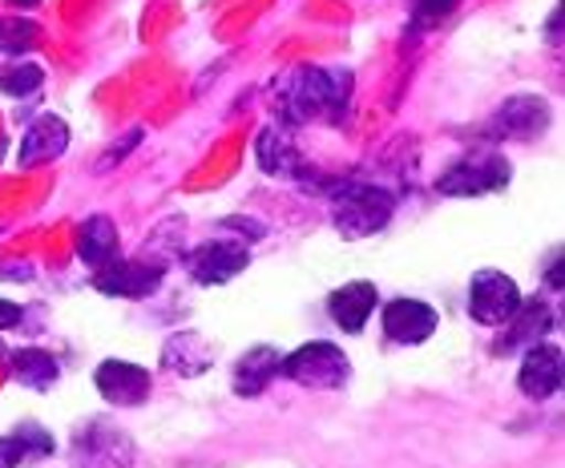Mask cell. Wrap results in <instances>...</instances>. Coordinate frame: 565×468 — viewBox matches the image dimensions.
<instances>
[{"instance_id":"cell-27","label":"cell","mask_w":565,"mask_h":468,"mask_svg":"<svg viewBox=\"0 0 565 468\" xmlns=\"http://www.w3.org/2000/svg\"><path fill=\"white\" fill-rule=\"evenodd\" d=\"M550 287L562 291V255H554V263H550Z\"/></svg>"},{"instance_id":"cell-15","label":"cell","mask_w":565,"mask_h":468,"mask_svg":"<svg viewBox=\"0 0 565 468\" xmlns=\"http://www.w3.org/2000/svg\"><path fill=\"white\" fill-rule=\"evenodd\" d=\"M255 162H259L263 174L271 178H303V153L295 150L287 129H263L259 138H255Z\"/></svg>"},{"instance_id":"cell-21","label":"cell","mask_w":565,"mask_h":468,"mask_svg":"<svg viewBox=\"0 0 565 468\" xmlns=\"http://www.w3.org/2000/svg\"><path fill=\"white\" fill-rule=\"evenodd\" d=\"M53 453V436L41 433L36 424H21L17 433L0 436V468H21V460L49 457Z\"/></svg>"},{"instance_id":"cell-16","label":"cell","mask_w":565,"mask_h":468,"mask_svg":"<svg viewBox=\"0 0 565 468\" xmlns=\"http://www.w3.org/2000/svg\"><path fill=\"white\" fill-rule=\"evenodd\" d=\"M162 363H166V372H174V375H202V372H211L214 348L202 340L199 331H178L174 340L166 343Z\"/></svg>"},{"instance_id":"cell-25","label":"cell","mask_w":565,"mask_h":468,"mask_svg":"<svg viewBox=\"0 0 565 468\" xmlns=\"http://www.w3.org/2000/svg\"><path fill=\"white\" fill-rule=\"evenodd\" d=\"M24 319V311H21V304H9V299H0V331H9V328H17Z\"/></svg>"},{"instance_id":"cell-23","label":"cell","mask_w":565,"mask_h":468,"mask_svg":"<svg viewBox=\"0 0 565 468\" xmlns=\"http://www.w3.org/2000/svg\"><path fill=\"white\" fill-rule=\"evenodd\" d=\"M41 82H45V70H41V65H9V70L0 73V89L17 97L41 89Z\"/></svg>"},{"instance_id":"cell-20","label":"cell","mask_w":565,"mask_h":468,"mask_svg":"<svg viewBox=\"0 0 565 468\" xmlns=\"http://www.w3.org/2000/svg\"><path fill=\"white\" fill-rule=\"evenodd\" d=\"M550 323H554L550 304L545 299H530V304L518 307V316L509 323V336L501 340V348H533V343H545V328Z\"/></svg>"},{"instance_id":"cell-13","label":"cell","mask_w":565,"mask_h":468,"mask_svg":"<svg viewBox=\"0 0 565 468\" xmlns=\"http://www.w3.org/2000/svg\"><path fill=\"white\" fill-rule=\"evenodd\" d=\"M70 146V126H65V117L57 114H41L33 126L24 129L21 138V153H17V162L21 166H41V162H53L61 158Z\"/></svg>"},{"instance_id":"cell-26","label":"cell","mask_w":565,"mask_h":468,"mask_svg":"<svg viewBox=\"0 0 565 468\" xmlns=\"http://www.w3.org/2000/svg\"><path fill=\"white\" fill-rule=\"evenodd\" d=\"M545 33H550V45H562V9L550 12V29Z\"/></svg>"},{"instance_id":"cell-14","label":"cell","mask_w":565,"mask_h":468,"mask_svg":"<svg viewBox=\"0 0 565 468\" xmlns=\"http://www.w3.org/2000/svg\"><path fill=\"white\" fill-rule=\"evenodd\" d=\"M380 295L372 283L355 279L348 283V287H340V291L328 299V311L331 319H335V328H343L348 336H355V331H364V323L372 319V311H376Z\"/></svg>"},{"instance_id":"cell-9","label":"cell","mask_w":565,"mask_h":468,"mask_svg":"<svg viewBox=\"0 0 565 468\" xmlns=\"http://www.w3.org/2000/svg\"><path fill=\"white\" fill-rule=\"evenodd\" d=\"M562 375H565L562 348H554V343H533V348L525 351V360H521L518 387L530 400H550V396H557Z\"/></svg>"},{"instance_id":"cell-8","label":"cell","mask_w":565,"mask_h":468,"mask_svg":"<svg viewBox=\"0 0 565 468\" xmlns=\"http://www.w3.org/2000/svg\"><path fill=\"white\" fill-rule=\"evenodd\" d=\"M166 279L162 263H146V258H130V263H106L97 267L94 287L102 295H114V299H146V295Z\"/></svg>"},{"instance_id":"cell-28","label":"cell","mask_w":565,"mask_h":468,"mask_svg":"<svg viewBox=\"0 0 565 468\" xmlns=\"http://www.w3.org/2000/svg\"><path fill=\"white\" fill-rule=\"evenodd\" d=\"M9 4H12V9H33L36 0H9Z\"/></svg>"},{"instance_id":"cell-10","label":"cell","mask_w":565,"mask_h":468,"mask_svg":"<svg viewBox=\"0 0 565 468\" xmlns=\"http://www.w3.org/2000/svg\"><path fill=\"white\" fill-rule=\"evenodd\" d=\"M94 384L109 404L134 408V404H141L146 392H150V372H146L141 363H130V360H106L102 368H97Z\"/></svg>"},{"instance_id":"cell-4","label":"cell","mask_w":565,"mask_h":468,"mask_svg":"<svg viewBox=\"0 0 565 468\" xmlns=\"http://www.w3.org/2000/svg\"><path fill=\"white\" fill-rule=\"evenodd\" d=\"M279 375H287V380H295V384H303V387H340V384H348L352 368H348V355H343L335 343L316 340V343L295 348L291 355H282Z\"/></svg>"},{"instance_id":"cell-17","label":"cell","mask_w":565,"mask_h":468,"mask_svg":"<svg viewBox=\"0 0 565 468\" xmlns=\"http://www.w3.org/2000/svg\"><path fill=\"white\" fill-rule=\"evenodd\" d=\"M279 363L282 355L275 348H250L243 360L235 363V392L238 396H263L267 387H271V380L279 375Z\"/></svg>"},{"instance_id":"cell-18","label":"cell","mask_w":565,"mask_h":468,"mask_svg":"<svg viewBox=\"0 0 565 468\" xmlns=\"http://www.w3.org/2000/svg\"><path fill=\"white\" fill-rule=\"evenodd\" d=\"M77 255L85 267H106L118 255V226L106 214H94L77 226Z\"/></svg>"},{"instance_id":"cell-29","label":"cell","mask_w":565,"mask_h":468,"mask_svg":"<svg viewBox=\"0 0 565 468\" xmlns=\"http://www.w3.org/2000/svg\"><path fill=\"white\" fill-rule=\"evenodd\" d=\"M0 351H4V348H0Z\"/></svg>"},{"instance_id":"cell-24","label":"cell","mask_w":565,"mask_h":468,"mask_svg":"<svg viewBox=\"0 0 565 468\" xmlns=\"http://www.w3.org/2000/svg\"><path fill=\"white\" fill-rule=\"evenodd\" d=\"M457 0H416V29H428V24H440L452 12Z\"/></svg>"},{"instance_id":"cell-11","label":"cell","mask_w":565,"mask_h":468,"mask_svg":"<svg viewBox=\"0 0 565 468\" xmlns=\"http://www.w3.org/2000/svg\"><path fill=\"white\" fill-rule=\"evenodd\" d=\"M545 121H550V106H545V97H533V94H521V97H509L505 106L497 109V117L489 121V134L493 138H533V134H542Z\"/></svg>"},{"instance_id":"cell-6","label":"cell","mask_w":565,"mask_h":468,"mask_svg":"<svg viewBox=\"0 0 565 468\" xmlns=\"http://www.w3.org/2000/svg\"><path fill=\"white\" fill-rule=\"evenodd\" d=\"M134 445L121 428L94 421L73 436V468H130Z\"/></svg>"},{"instance_id":"cell-1","label":"cell","mask_w":565,"mask_h":468,"mask_svg":"<svg viewBox=\"0 0 565 468\" xmlns=\"http://www.w3.org/2000/svg\"><path fill=\"white\" fill-rule=\"evenodd\" d=\"M348 102H352V73L343 70H295L275 82V114L287 126L340 121Z\"/></svg>"},{"instance_id":"cell-7","label":"cell","mask_w":565,"mask_h":468,"mask_svg":"<svg viewBox=\"0 0 565 468\" xmlns=\"http://www.w3.org/2000/svg\"><path fill=\"white\" fill-rule=\"evenodd\" d=\"M247 243H235V238H211V243H202L199 251H190L186 267L190 275H194V283H202V287H218V283H231L238 275V270L247 267Z\"/></svg>"},{"instance_id":"cell-22","label":"cell","mask_w":565,"mask_h":468,"mask_svg":"<svg viewBox=\"0 0 565 468\" xmlns=\"http://www.w3.org/2000/svg\"><path fill=\"white\" fill-rule=\"evenodd\" d=\"M41 45V24L29 17H0V49L4 53H29Z\"/></svg>"},{"instance_id":"cell-19","label":"cell","mask_w":565,"mask_h":468,"mask_svg":"<svg viewBox=\"0 0 565 468\" xmlns=\"http://www.w3.org/2000/svg\"><path fill=\"white\" fill-rule=\"evenodd\" d=\"M9 375L33 392H49L57 384V360L41 348H17L9 351Z\"/></svg>"},{"instance_id":"cell-12","label":"cell","mask_w":565,"mask_h":468,"mask_svg":"<svg viewBox=\"0 0 565 468\" xmlns=\"http://www.w3.org/2000/svg\"><path fill=\"white\" fill-rule=\"evenodd\" d=\"M436 311L420 299H392L384 304V331H388L392 343H404V348H413V343H424L428 336L436 331Z\"/></svg>"},{"instance_id":"cell-3","label":"cell","mask_w":565,"mask_h":468,"mask_svg":"<svg viewBox=\"0 0 565 468\" xmlns=\"http://www.w3.org/2000/svg\"><path fill=\"white\" fill-rule=\"evenodd\" d=\"M509 174H513V170H509V162L497 150H472L436 178V190H440V194H452V199L493 194V190L505 187Z\"/></svg>"},{"instance_id":"cell-2","label":"cell","mask_w":565,"mask_h":468,"mask_svg":"<svg viewBox=\"0 0 565 468\" xmlns=\"http://www.w3.org/2000/svg\"><path fill=\"white\" fill-rule=\"evenodd\" d=\"M392 211H396V199L392 190L384 187H367V182H343L335 194H331V223L340 226V234L348 238H367L376 234L380 226H388Z\"/></svg>"},{"instance_id":"cell-5","label":"cell","mask_w":565,"mask_h":468,"mask_svg":"<svg viewBox=\"0 0 565 468\" xmlns=\"http://www.w3.org/2000/svg\"><path fill=\"white\" fill-rule=\"evenodd\" d=\"M521 304H525V299H521V287L509 279V275H501V270H477V275H472L469 316L477 319V323H489V328L509 323V319L518 316Z\"/></svg>"}]
</instances>
